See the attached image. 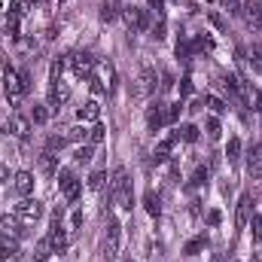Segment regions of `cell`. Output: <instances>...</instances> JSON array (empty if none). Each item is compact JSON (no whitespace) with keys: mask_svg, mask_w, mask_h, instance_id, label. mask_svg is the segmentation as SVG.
<instances>
[{"mask_svg":"<svg viewBox=\"0 0 262 262\" xmlns=\"http://www.w3.org/2000/svg\"><path fill=\"white\" fill-rule=\"evenodd\" d=\"M104 137H107V128H104L101 122H95V125L89 128V134H85V143H89V146H98V143H104Z\"/></svg>","mask_w":262,"mask_h":262,"instance_id":"19","label":"cell"},{"mask_svg":"<svg viewBox=\"0 0 262 262\" xmlns=\"http://www.w3.org/2000/svg\"><path fill=\"white\" fill-rule=\"evenodd\" d=\"M12 189H15L21 198H28L31 192H34V177H31L28 171H18V174L12 177Z\"/></svg>","mask_w":262,"mask_h":262,"instance_id":"14","label":"cell"},{"mask_svg":"<svg viewBox=\"0 0 262 262\" xmlns=\"http://www.w3.org/2000/svg\"><path fill=\"white\" fill-rule=\"evenodd\" d=\"M110 195L113 201L122 207V210H131V192H128V171L119 165L116 171H113V180H110Z\"/></svg>","mask_w":262,"mask_h":262,"instance_id":"1","label":"cell"},{"mask_svg":"<svg viewBox=\"0 0 262 262\" xmlns=\"http://www.w3.org/2000/svg\"><path fill=\"white\" fill-rule=\"evenodd\" d=\"M220 220H223L220 210H210V213H207V226H220Z\"/></svg>","mask_w":262,"mask_h":262,"instance_id":"43","label":"cell"},{"mask_svg":"<svg viewBox=\"0 0 262 262\" xmlns=\"http://www.w3.org/2000/svg\"><path fill=\"white\" fill-rule=\"evenodd\" d=\"M104 180H107V171H95L92 177H89V189H104Z\"/></svg>","mask_w":262,"mask_h":262,"instance_id":"29","label":"cell"},{"mask_svg":"<svg viewBox=\"0 0 262 262\" xmlns=\"http://www.w3.org/2000/svg\"><path fill=\"white\" fill-rule=\"evenodd\" d=\"M143 207H146V213H149V216H159V213H162V198L149 189V192L143 195Z\"/></svg>","mask_w":262,"mask_h":262,"instance_id":"18","label":"cell"},{"mask_svg":"<svg viewBox=\"0 0 262 262\" xmlns=\"http://www.w3.org/2000/svg\"><path fill=\"white\" fill-rule=\"evenodd\" d=\"M207 107H210L213 113H226V101L216 98V95H207Z\"/></svg>","mask_w":262,"mask_h":262,"instance_id":"30","label":"cell"},{"mask_svg":"<svg viewBox=\"0 0 262 262\" xmlns=\"http://www.w3.org/2000/svg\"><path fill=\"white\" fill-rule=\"evenodd\" d=\"M189 92H192V79H189V76H186V79H183V85H180V95H183V98H186V95H189Z\"/></svg>","mask_w":262,"mask_h":262,"instance_id":"45","label":"cell"},{"mask_svg":"<svg viewBox=\"0 0 262 262\" xmlns=\"http://www.w3.org/2000/svg\"><path fill=\"white\" fill-rule=\"evenodd\" d=\"M241 12H244L247 25L259 31V28H262V6H259V0H244V3H241Z\"/></svg>","mask_w":262,"mask_h":262,"instance_id":"10","label":"cell"},{"mask_svg":"<svg viewBox=\"0 0 262 262\" xmlns=\"http://www.w3.org/2000/svg\"><path fill=\"white\" fill-rule=\"evenodd\" d=\"M61 70H64V61L55 58V61H52V79H61Z\"/></svg>","mask_w":262,"mask_h":262,"instance_id":"39","label":"cell"},{"mask_svg":"<svg viewBox=\"0 0 262 262\" xmlns=\"http://www.w3.org/2000/svg\"><path fill=\"white\" fill-rule=\"evenodd\" d=\"M49 256H52V244H49V238L37 241V247H34V262H46Z\"/></svg>","mask_w":262,"mask_h":262,"instance_id":"21","label":"cell"},{"mask_svg":"<svg viewBox=\"0 0 262 262\" xmlns=\"http://www.w3.org/2000/svg\"><path fill=\"white\" fill-rule=\"evenodd\" d=\"M70 101V89H67V82H61V79H52V92H49V107H61V104H67Z\"/></svg>","mask_w":262,"mask_h":262,"instance_id":"12","label":"cell"},{"mask_svg":"<svg viewBox=\"0 0 262 262\" xmlns=\"http://www.w3.org/2000/svg\"><path fill=\"white\" fill-rule=\"evenodd\" d=\"M119 12H122V9H119V0H104V3H101V18H104V21H113Z\"/></svg>","mask_w":262,"mask_h":262,"instance_id":"20","label":"cell"},{"mask_svg":"<svg viewBox=\"0 0 262 262\" xmlns=\"http://www.w3.org/2000/svg\"><path fill=\"white\" fill-rule=\"evenodd\" d=\"M15 216H18L21 223H37V220L43 216V204H40L37 198H25V201L15 204Z\"/></svg>","mask_w":262,"mask_h":262,"instance_id":"5","label":"cell"},{"mask_svg":"<svg viewBox=\"0 0 262 262\" xmlns=\"http://www.w3.org/2000/svg\"><path fill=\"white\" fill-rule=\"evenodd\" d=\"M229 12H241V0H223Z\"/></svg>","mask_w":262,"mask_h":262,"instance_id":"44","label":"cell"},{"mask_svg":"<svg viewBox=\"0 0 262 262\" xmlns=\"http://www.w3.org/2000/svg\"><path fill=\"white\" fill-rule=\"evenodd\" d=\"M76 119H79V122H98V119H101V104H98V101H85V104L76 110Z\"/></svg>","mask_w":262,"mask_h":262,"instance_id":"15","label":"cell"},{"mask_svg":"<svg viewBox=\"0 0 262 262\" xmlns=\"http://www.w3.org/2000/svg\"><path fill=\"white\" fill-rule=\"evenodd\" d=\"M31 119H34L37 125H46V122H49V107H46V104H37L34 113H31Z\"/></svg>","mask_w":262,"mask_h":262,"instance_id":"26","label":"cell"},{"mask_svg":"<svg viewBox=\"0 0 262 262\" xmlns=\"http://www.w3.org/2000/svg\"><path fill=\"white\" fill-rule=\"evenodd\" d=\"M201 247H204V241H189V244H186V253H189V256H195Z\"/></svg>","mask_w":262,"mask_h":262,"instance_id":"41","label":"cell"},{"mask_svg":"<svg viewBox=\"0 0 262 262\" xmlns=\"http://www.w3.org/2000/svg\"><path fill=\"white\" fill-rule=\"evenodd\" d=\"M64 143H67V137H58V134H52V137L46 140V149H49V152H58Z\"/></svg>","mask_w":262,"mask_h":262,"instance_id":"31","label":"cell"},{"mask_svg":"<svg viewBox=\"0 0 262 262\" xmlns=\"http://www.w3.org/2000/svg\"><path fill=\"white\" fill-rule=\"evenodd\" d=\"M250 232H253V241H262V213L250 220Z\"/></svg>","mask_w":262,"mask_h":262,"instance_id":"32","label":"cell"},{"mask_svg":"<svg viewBox=\"0 0 262 262\" xmlns=\"http://www.w3.org/2000/svg\"><path fill=\"white\" fill-rule=\"evenodd\" d=\"M85 134H89V131H85V128H79V125H76V128H70V131H67V140H82Z\"/></svg>","mask_w":262,"mask_h":262,"instance_id":"38","label":"cell"},{"mask_svg":"<svg viewBox=\"0 0 262 262\" xmlns=\"http://www.w3.org/2000/svg\"><path fill=\"white\" fill-rule=\"evenodd\" d=\"M61 213H64V207H55L52 229H49V244H52V253H64V250H67V235H64V229H61Z\"/></svg>","mask_w":262,"mask_h":262,"instance_id":"3","label":"cell"},{"mask_svg":"<svg viewBox=\"0 0 262 262\" xmlns=\"http://www.w3.org/2000/svg\"><path fill=\"white\" fill-rule=\"evenodd\" d=\"M70 223H73V229H79V226H82V210H73V216H70Z\"/></svg>","mask_w":262,"mask_h":262,"instance_id":"46","label":"cell"},{"mask_svg":"<svg viewBox=\"0 0 262 262\" xmlns=\"http://www.w3.org/2000/svg\"><path fill=\"white\" fill-rule=\"evenodd\" d=\"M146 125H149V131H159L165 125V119H162V104H152V107L146 110Z\"/></svg>","mask_w":262,"mask_h":262,"instance_id":"17","label":"cell"},{"mask_svg":"<svg viewBox=\"0 0 262 262\" xmlns=\"http://www.w3.org/2000/svg\"><path fill=\"white\" fill-rule=\"evenodd\" d=\"M259 244H262V241H259Z\"/></svg>","mask_w":262,"mask_h":262,"instance_id":"49","label":"cell"},{"mask_svg":"<svg viewBox=\"0 0 262 262\" xmlns=\"http://www.w3.org/2000/svg\"><path fill=\"white\" fill-rule=\"evenodd\" d=\"M9 128H12V134H15V137H28L31 122H28L25 116H18V113H15V116H12V122H9Z\"/></svg>","mask_w":262,"mask_h":262,"instance_id":"22","label":"cell"},{"mask_svg":"<svg viewBox=\"0 0 262 262\" xmlns=\"http://www.w3.org/2000/svg\"><path fill=\"white\" fill-rule=\"evenodd\" d=\"M58 189L64 192V198L67 201H76L79 198V180L73 177V171H58Z\"/></svg>","mask_w":262,"mask_h":262,"instance_id":"7","label":"cell"},{"mask_svg":"<svg viewBox=\"0 0 262 262\" xmlns=\"http://www.w3.org/2000/svg\"><path fill=\"white\" fill-rule=\"evenodd\" d=\"M73 159H76V162H79V165H89V162H92V146H79V149H76V156H73Z\"/></svg>","mask_w":262,"mask_h":262,"instance_id":"34","label":"cell"},{"mask_svg":"<svg viewBox=\"0 0 262 262\" xmlns=\"http://www.w3.org/2000/svg\"><path fill=\"white\" fill-rule=\"evenodd\" d=\"M204 131H207V137H210V140H220V134H223V128H220V119H216V116H210V119L204 122Z\"/></svg>","mask_w":262,"mask_h":262,"instance_id":"27","label":"cell"},{"mask_svg":"<svg viewBox=\"0 0 262 262\" xmlns=\"http://www.w3.org/2000/svg\"><path fill=\"white\" fill-rule=\"evenodd\" d=\"M180 137H183L186 143H195L198 140V128L195 125H183V128H180Z\"/></svg>","mask_w":262,"mask_h":262,"instance_id":"33","label":"cell"},{"mask_svg":"<svg viewBox=\"0 0 262 262\" xmlns=\"http://www.w3.org/2000/svg\"><path fill=\"white\" fill-rule=\"evenodd\" d=\"M226 156H229V165H238V159H241V140H238V137H229Z\"/></svg>","mask_w":262,"mask_h":262,"instance_id":"23","label":"cell"},{"mask_svg":"<svg viewBox=\"0 0 262 262\" xmlns=\"http://www.w3.org/2000/svg\"><path fill=\"white\" fill-rule=\"evenodd\" d=\"M3 89H6V98H9L12 104H18V98L25 95V82H21V76H18L12 67L3 70Z\"/></svg>","mask_w":262,"mask_h":262,"instance_id":"4","label":"cell"},{"mask_svg":"<svg viewBox=\"0 0 262 262\" xmlns=\"http://www.w3.org/2000/svg\"><path fill=\"white\" fill-rule=\"evenodd\" d=\"M156 92V70L152 67H146L143 73H140V79H137V85H134V98L137 101H143L146 95H152Z\"/></svg>","mask_w":262,"mask_h":262,"instance_id":"8","label":"cell"},{"mask_svg":"<svg viewBox=\"0 0 262 262\" xmlns=\"http://www.w3.org/2000/svg\"><path fill=\"white\" fill-rule=\"evenodd\" d=\"M250 174H262V143L250 149Z\"/></svg>","mask_w":262,"mask_h":262,"instance_id":"24","label":"cell"},{"mask_svg":"<svg viewBox=\"0 0 262 262\" xmlns=\"http://www.w3.org/2000/svg\"><path fill=\"white\" fill-rule=\"evenodd\" d=\"M15 253H18V250H15V244H9V241H6V244H0V262H6L9 256H15Z\"/></svg>","mask_w":262,"mask_h":262,"instance_id":"36","label":"cell"},{"mask_svg":"<svg viewBox=\"0 0 262 262\" xmlns=\"http://www.w3.org/2000/svg\"><path fill=\"white\" fill-rule=\"evenodd\" d=\"M177 116H180V104H165L162 107V119L165 122H177Z\"/></svg>","mask_w":262,"mask_h":262,"instance_id":"28","label":"cell"},{"mask_svg":"<svg viewBox=\"0 0 262 262\" xmlns=\"http://www.w3.org/2000/svg\"><path fill=\"white\" fill-rule=\"evenodd\" d=\"M40 171H43L46 177H52V174H58V156L46 149V152L40 156Z\"/></svg>","mask_w":262,"mask_h":262,"instance_id":"16","label":"cell"},{"mask_svg":"<svg viewBox=\"0 0 262 262\" xmlns=\"http://www.w3.org/2000/svg\"><path fill=\"white\" fill-rule=\"evenodd\" d=\"M0 235L3 238H18L21 235V220L15 213H3L0 216Z\"/></svg>","mask_w":262,"mask_h":262,"instance_id":"11","label":"cell"},{"mask_svg":"<svg viewBox=\"0 0 262 262\" xmlns=\"http://www.w3.org/2000/svg\"><path fill=\"white\" fill-rule=\"evenodd\" d=\"M213 262H223V256H213Z\"/></svg>","mask_w":262,"mask_h":262,"instance_id":"48","label":"cell"},{"mask_svg":"<svg viewBox=\"0 0 262 262\" xmlns=\"http://www.w3.org/2000/svg\"><path fill=\"white\" fill-rule=\"evenodd\" d=\"M6 180H9V168L0 162V183H6Z\"/></svg>","mask_w":262,"mask_h":262,"instance_id":"47","label":"cell"},{"mask_svg":"<svg viewBox=\"0 0 262 262\" xmlns=\"http://www.w3.org/2000/svg\"><path fill=\"white\" fill-rule=\"evenodd\" d=\"M204 183H207V168H198L189 180V186H204Z\"/></svg>","mask_w":262,"mask_h":262,"instance_id":"35","label":"cell"},{"mask_svg":"<svg viewBox=\"0 0 262 262\" xmlns=\"http://www.w3.org/2000/svg\"><path fill=\"white\" fill-rule=\"evenodd\" d=\"M119 241H122V226H119V220L110 213L107 216V235H104V247H101V256L110 262L119 256Z\"/></svg>","mask_w":262,"mask_h":262,"instance_id":"2","label":"cell"},{"mask_svg":"<svg viewBox=\"0 0 262 262\" xmlns=\"http://www.w3.org/2000/svg\"><path fill=\"white\" fill-rule=\"evenodd\" d=\"M34 3H37V0H18L15 9H18V12H28V9H34Z\"/></svg>","mask_w":262,"mask_h":262,"instance_id":"42","label":"cell"},{"mask_svg":"<svg viewBox=\"0 0 262 262\" xmlns=\"http://www.w3.org/2000/svg\"><path fill=\"white\" fill-rule=\"evenodd\" d=\"M149 6H152L156 18H159V21H165V0H149Z\"/></svg>","mask_w":262,"mask_h":262,"instance_id":"37","label":"cell"},{"mask_svg":"<svg viewBox=\"0 0 262 262\" xmlns=\"http://www.w3.org/2000/svg\"><path fill=\"white\" fill-rule=\"evenodd\" d=\"M122 18H125V25H128L134 34H140V31H146V9H140V6H125L122 9Z\"/></svg>","mask_w":262,"mask_h":262,"instance_id":"6","label":"cell"},{"mask_svg":"<svg viewBox=\"0 0 262 262\" xmlns=\"http://www.w3.org/2000/svg\"><path fill=\"white\" fill-rule=\"evenodd\" d=\"M174 89V76L171 73H162V92H171Z\"/></svg>","mask_w":262,"mask_h":262,"instance_id":"40","label":"cell"},{"mask_svg":"<svg viewBox=\"0 0 262 262\" xmlns=\"http://www.w3.org/2000/svg\"><path fill=\"white\" fill-rule=\"evenodd\" d=\"M250 210H253V198L244 192V195L238 198V210H235V226L238 229H244L250 223Z\"/></svg>","mask_w":262,"mask_h":262,"instance_id":"13","label":"cell"},{"mask_svg":"<svg viewBox=\"0 0 262 262\" xmlns=\"http://www.w3.org/2000/svg\"><path fill=\"white\" fill-rule=\"evenodd\" d=\"M177 137H180V131H177L171 140H162V143L156 146V162H165V159H168V152H171V146H174V140H177Z\"/></svg>","mask_w":262,"mask_h":262,"instance_id":"25","label":"cell"},{"mask_svg":"<svg viewBox=\"0 0 262 262\" xmlns=\"http://www.w3.org/2000/svg\"><path fill=\"white\" fill-rule=\"evenodd\" d=\"M70 67H73L76 76H92V70H95V58H92L89 52H70Z\"/></svg>","mask_w":262,"mask_h":262,"instance_id":"9","label":"cell"}]
</instances>
